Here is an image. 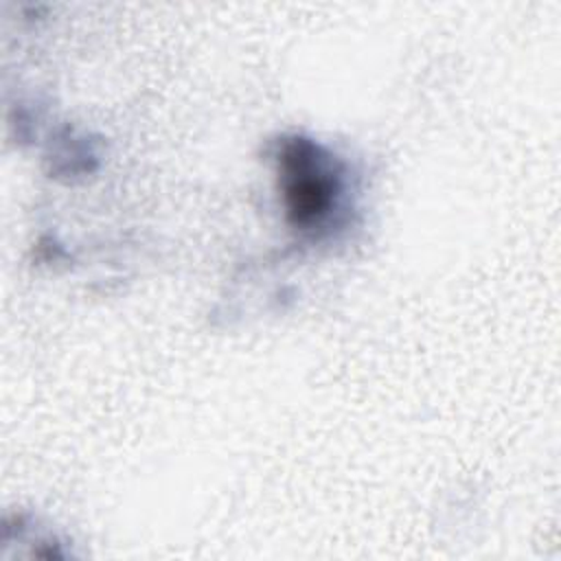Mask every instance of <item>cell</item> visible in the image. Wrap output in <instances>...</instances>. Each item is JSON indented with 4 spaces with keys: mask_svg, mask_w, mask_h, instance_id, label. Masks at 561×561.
Masks as SVG:
<instances>
[{
    "mask_svg": "<svg viewBox=\"0 0 561 561\" xmlns=\"http://www.w3.org/2000/svg\"><path fill=\"white\" fill-rule=\"evenodd\" d=\"M287 171L294 175L287 191L291 210L298 215V221L313 219L329 204V182L322 178L318 164H313V158L300 151V147L287 156Z\"/></svg>",
    "mask_w": 561,
    "mask_h": 561,
    "instance_id": "obj_1",
    "label": "cell"
}]
</instances>
